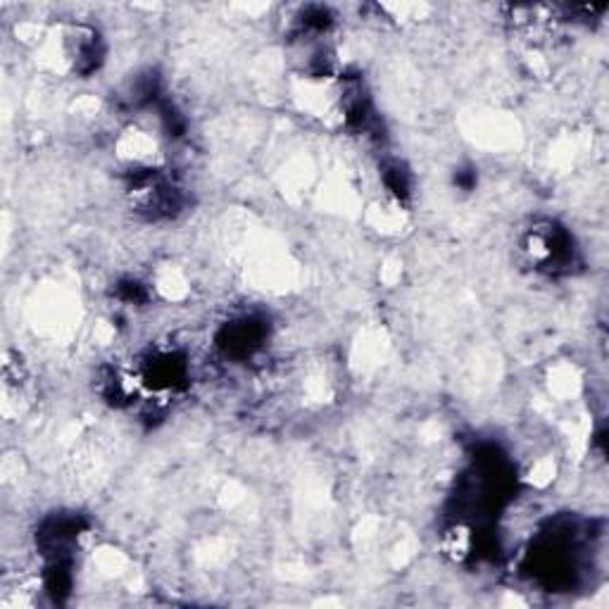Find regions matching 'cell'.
Listing matches in <instances>:
<instances>
[{"instance_id": "5b68a950", "label": "cell", "mask_w": 609, "mask_h": 609, "mask_svg": "<svg viewBox=\"0 0 609 609\" xmlns=\"http://www.w3.org/2000/svg\"><path fill=\"white\" fill-rule=\"evenodd\" d=\"M117 296L125 300V302H145V298H148V294H145V286L139 284V282H121L117 286Z\"/></svg>"}, {"instance_id": "7a4b0ae2", "label": "cell", "mask_w": 609, "mask_h": 609, "mask_svg": "<svg viewBox=\"0 0 609 609\" xmlns=\"http://www.w3.org/2000/svg\"><path fill=\"white\" fill-rule=\"evenodd\" d=\"M569 238L559 229H533L527 238V255L541 270H559L571 260Z\"/></svg>"}, {"instance_id": "277c9868", "label": "cell", "mask_w": 609, "mask_h": 609, "mask_svg": "<svg viewBox=\"0 0 609 609\" xmlns=\"http://www.w3.org/2000/svg\"><path fill=\"white\" fill-rule=\"evenodd\" d=\"M264 336L262 324L252 322V320H243V322H234L224 328L222 334V348L231 355H250V352L260 346V340Z\"/></svg>"}, {"instance_id": "3957f363", "label": "cell", "mask_w": 609, "mask_h": 609, "mask_svg": "<svg viewBox=\"0 0 609 609\" xmlns=\"http://www.w3.org/2000/svg\"><path fill=\"white\" fill-rule=\"evenodd\" d=\"M141 384L151 386L153 391L165 393L181 388L189 379V364L177 352H157L148 362L143 364Z\"/></svg>"}, {"instance_id": "6da1fadb", "label": "cell", "mask_w": 609, "mask_h": 609, "mask_svg": "<svg viewBox=\"0 0 609 609\" xmlns=\"http://www.w3.org/2000/svg\"><path fill=\"white\" fill-rule=\"evenodd\" d=\"M57 53H60V65L72 75H91L101 67L103 63V43L101 36L93 27L87 24H67L60 31L57 39Z\"/></svg>"}]
</instances>
